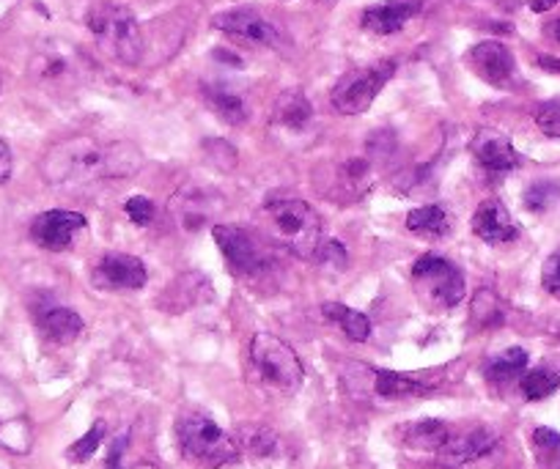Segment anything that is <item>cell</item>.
<instances>
[{
  "mask_svg": "<svg viewBox=\"0 0 560 469\" xmlns=\"http://www.w3.org/2000/svg\"><path fill=\"white\" fill-rule=\"evenodd\" d=\"M143 165L147 156L132 140L69 138L47 151L42 160V176L52 187H78L132 179Z\"/></svg>",
  "mask_w": 560,
  "mask_h": 469,
  "instance_id": "cell-1",
  "label": "cell"
},
{
  "mask_svg": "<svg viewBox=\"0 0 560 469\" xmlns=\"http://www.w3.org/2000/svg\"><path fill=\"white\" fill-rule=\"evenodd\" d=\"M264 220L275 239L300 258H316L327 242L319 212L289 192H275L264 201Z\"/></svg>",
  "mask_w": 560,
  "mask_h": 469,
  "instance_id": "cell-2",
  "label": "cell"
},
{
  "mask_svg": "<svg viewBox=\"0 0 560 469\" xmlns=\"http://www.w3.org/2000/svg\"><path fill=\"white\" fill-rule=\"evenodd\" d=\"M176 439H179L182 456L201 469H220L240 456L236 442L198 409H190L176 420Z\"/></svg>",
  "mask_w": 560,
  "mask_h": 469,
  "instance_id": "cell-3",
  "label": "cell"
},
{
  "mask_svg": "<svg viewBox=\"0 0 560 469\" xmlns=\"http://www.w3.org/2000/svg\"><path fill=\"white\" fill-rule=\"evenodd\" d=\"M89 28L100 50L107 52L113 61L135 67L143 58V34H140L138 20L127 7L100 3L89 12Z\"/></svg>",
  "mask_w": 560,
  "mask_h": 469,
  "instance_id": "cell-4",
  "label": "cell"
},
{
  "mask_svg": "<svg viewBox=\"0 0 560 469\" xmlns=\"http://www.w3.org/2000/svg\"><path fill=\"white\" fill-rule=\"evenodd\" d=\"M250 363L256 371L258 385L280 396H294L303 387L305 371L298 352L287 341L258 332L250 341Z\"/></svg>",
  "mask_w": 560,
  "mask_h": 469,
  "instance_id": "cell-5",
  "label": "cell"
},
{
  "mask_svg": "<svg viewBox=\"0 0 560 469\" xmlns=\"http://www.w3.org/2000/svg\"><path fill=\"white\" fill-rule=\"evenodd\" d=\"M412 283L420 300L434 310H451L465 300L467 280L456 263L443 256H423L412 263Z\"/></svg>",
  "mask_w": 560,
  "mask_h": 469,
  "instance_id": "cell-6",
  "label": "cell"
},
{
  "mask_svg": "<svg viewBox=\"0 0 560 469\" xmlns=\"http://www.w3.org/2000/svg\"><path fill=\"white\" fill-rule=\"evenodd\" d=\"M393 72H396V63L393 61H380L371 63V67L352 69L332 89V107L338 113H343V116H360V113H365L374 105V99L385 89L387 80L393 78Z\"/></svg>",
  "mask_w": 560,
  "mask_h": 469,
  "instance_id": "cell-7",
  "label": "cell"
},
{
  "mask_svg": "<svg viewBox=\"0 0 560 469\" xmlns=\"http://www.w3.org/2000/svg\"><path fill=\"white\" fill-rule=\"evenodd\" d=\"M34 423L23 392L0 376V447L14 456L34 450Z\"/></svg>",
  "mask_w": 560,
  "mask_h": 469,
  "instance_id": "cell-8",
  "label": "cell"
},
{
  "mask_svg": "<svg viewBox=\"0 0 560 469\" xmlns=\"http://www.w3.org/2000/svg\"><path fill=\"white\" fill-rule=\"evenodd\" d=\"M374 165L365 156H349V160H338V163L327 165L325 179L316 181V190L325 198L336 203L358 201L371 185H374Z\"/></svg>",
  "mask_w": 560,
  "mask_h": 469,
  "instance_id": "cell-9",
  "label": "cell"
},
{
  "mask_svg": "<svg viewBox=\"0 0 560 469\" xmlns=\"http://www.w3.org/2000/svg\"><path fill=\"white\" fill-rule=\"evenodd\" d=\"M212 234L234 274H240V278H256V274H261L267 269V253L253 239L250 231L236 228V225H214Z\"/></svg>",
  "mask_w": 560,
  "mask_h": 469,
  "instance_id": "cell-10",
  "label": "cell"
},
{
  "mask_svg": "<svg viewBox=\"0 0 560 469\" xmlns=\"http://www.w3.org/2000/svg\"><path fill=\"white\" fill-rule=\"evenodd\" d=\"M212 28L250 47H278L280 31L256 9H229L212 17Z\"/></svg>",
  "mask_w": 560,
  "mask_h": 469,
  "instance_id": "cell-11",
  "label": "cell"
},
{
  "mask_svg": "<svg viewBox=\"0 0 560 469\" xmlns=\"http://www.w3.org/2000/svg\"><path fill=\"white\" fill-rule=\"evenodd\" d=\"M91 280L100 291H138L147 285V263L129 253H105L96 261Z\"/></svg>",
  "mask_w": 560,
  "mask_h": 469,
  "instance_id": "cell-12",
  "label": "cell"
},
{
  "mask_svg": "<svg viewBox=\"0 0 560 469\" xmlns=\"http://www.w3.org/2000/svg\"><path fill=\"white\" fill-rule=\"evenodd\" d=\"M85 218L80 212H69V209H50L42 212L39 218L31 223V239L39 247L50 253H61L72 247L80 231H85Z\"/></svg>",
  "mask_w": 560,
  "mask_h": 469,
  "instance_id": "cell-13",
  "label": "cell"
},
{
  "mask_svg": "<svg viewBox=\"0 0 560 469\" xmlns=\"http://www.w3.org/2000/svg\"><path fill=\"white\" fill-rule=\"evenodd\" d=\"M467 61H470L472 72L494 89H509L516 78L514 52L503 42H481L467 52Z\"/></svg>",
  "mask_w": 560,
  "mask_h": 469,
  "instance_id": "cell-14",
  "label": "cell"
},
{
  "mask_svg": "<svg viewBox=\"0 0 560 469\" xmlns=\"http://www.w3.org/2000/svg\"><path fill=\"white\" fill-rule=\"evenodd\" d=\"M470 151L476 156V163L487 174H509V171H516L522 165V154L514 149L509 134L498 132V129H481V132H476Z\"/></svg>",
  "mask_w": 560,
  "mask_h": 469,
  "instance_id": "cell-15",
  "label": "cell"
},
{
  "mask_svg": "<svg viewBox=\"0 0 560 469\" xmlns=\"http://www.w3.org/2000/svg\"><path fill=\"white\" fill-rule=\"evenodd\" d=\"M420 12H423V0H385V3H376V7L365 9L360 25L369 34L390 36L398 34Z\"/></svg>",
  "mask_w": 560,
  "mask_h": 469,
  "instance_id": "cell-16",
  "label": "cell"
},
{
  "mask_svg": "<svg viewBox=\"0 0 560 469\" xmlns=\"http://www.w3.org/2000/svg\"><path fill=\"white\" fill-rule=\"evenodd\" d=\"M494 445H498V434H494L492 429H487V425H478V429L462 431V434H454V431H451V439L445 442V447L438 456L443 458V464H448V467H462V464L478 461V458H483L487 453H492Z\"/></svg>",
  "mask_w": 560,
  "mask_h": 469,
  "instance_id": "cell-17",
  "label": "cell"
},
{
  "mask_svg": "<svg viewBox=\"0 0 560 469\" xmlns=\"http://www.w3.org/2000/svg\"><path fill=\"white\" fill-rule=\"evenodd\" d=\"M472 234L487 245H505L520 236V225L514 223L503 201H483L472 214Z\"/></svg>",
  "mask_w": 560,
  "mask_h": 469,
  "instance_id": "cell-18",
  "label": "cell"
},
{
  "mask_svg": "<svg viewBox=\"0 0 560 469\" xmlns=\"http://www.w3.org/2000/svg\"><path fill=\"white\" fill-rule=\"evenodd\" d=\"M36 321H39V330L50 338L52 343H72L78 341L80 332H83V319L72 307L63 305H50L42 307L36 313Z\"/></svg>",
  "mask_w": 560,
  "mask_h": 469,
  "instance_id": "cell-19",
  "label": "cell"
},
{
  "mask_svg": "<svg viewBox=\"0 0 560 469\" xmlns=\"http://www.w3.org/2000/svg\"><path fill=\"white\" fill-rule=\"evenodd\" d=\"M451 439V429L443 420H418V423L407 425L401 431V442L412 450H427V453H440L445 447V442Z\"/></svg>",
  "mask_w": 560,
  "mask_h": 469,
  "instance_id": "cell-20",
  "label": "cell"
},
{
  "mask_svg": "<svg viewBox=\"0 0 560 469\" xmlns=\"http://www.w3.org/2000/svg\"><path fill=\"white\" fill-rule=\"evenodd\" d=\"M203 99H207V105L212 107L225 124H234L236 127V124L247 121L245 99H242V94H236L234 89H229V85H203Z\"/></svg>",
  "mask_w": 560,
  "mask_h": 469,
  "instance_id": "cell-21",
  "label": "cell"
},
{
  "mask_svg": "<svg viewBox=\"0 0 560 469\" xmlns=\"http://www.w3.org/2000/svg\"><path fill=\"white\" fill-rule=\"evenodd\" d=\"M560 387V357L544 360L533 371L522 376V392L527 401H541V398L552 396Z\"/></svg>",
  "mask_w": 560,
  "mask_h": 469,
  "instance_id": "cell-22",
  "label": "cell"
},
{
  "mask_svg": "<svg viewBox=\"0 0 560 469\" xmlns=\"http://www.w3.org/2000/svg\"><path fill=\"white\" fill-rule=\"evenodd\" d=\"M407 228L423 239H443L451 231V218L440 203H429L407 214Z\"/></svg>",
  "mask_w": 560,
  "mask_h": 469,
  "instance_id": "cell-23",
  "label": "cell"
},
{
  "mask_svg": "<svg viewBox=\"0 0 560 469\" xmlns=\"http://www.w3.org/2000/svg\"><path fill=\"white\" fill-rule=\"evenodd\" d=\"M322 313H325L332 325L341 327V332L347 338H352V341H358V343L369 341L371 321L365 313L354 310V307H347V305H338V302H327V305L322 307Z\"/></svg>",
  "mask_w": 560,
  "mask_h": 469,
  "instance_id": "cell-24",
  "label": "cell"
},
{
  "mask_svg": "<svg viewBox=\"0 0 560 469\" xmlns=\"http://www.w3.org/2000/svg\"><path fill=\"white\" fill-rule=\"evenodd\" d=\"M314 110H311V102L305 99L300 91H289L278 99L275 105V124L280 127H289V129H303L305 124L311 121Z\"/></svg>",
  "mask_w": 560,
  "mask_h": 469,
  "instance_id": "cell-25",
  "label": "cell"
},
{
  "mask_svg": "<svg viewBox=\"0 0 560 469\" xmlns=\"http://www.w3.org/2000/svg\"><path fill=\"white\" fill-rule=\"evenodd\" d=\"M432 390V385H427L423 379H415V376L396 374V371H376V392L385 398H401V396H423V392Z\"/></svg>",
  "mask_w": 560,
  "mask_h": 469,
  "instance_id": "cell-26",
  "label": "cell"
},
{
  "mask_svg": "<svg viewBox=\"0 0 560 469\" xmlns=\"http://www.w3.org/2000/svg\"><path fill=\"white\" fill-rule=\"evenodd\" d=\"M527 368V352L525 349L514 347V349H505L503 354L492 360L487 365V379L494 382V385H505V382L516 379V376L525 374Z\"/></svg>",
  "mask_w": 560,
  "mask_h": 469,
  "instance_id": "cell-27",
  "label": "cell"
},
{
  "mask_svg": "<svg viewBox=\"0 0 560 469\" xmlns=\"http://www.w3.org/2000/svg\"><path fill=\"white\" fill-rule=\"evenodd\" d=\"M538 469H560V434L552 429H536L530 436Z\"/></svg>",
  "mask_w": 560,
  "mask_h": 469,
  "instance_id": "cell-28",
  "label": "cell"
},
{
  "mask_svg": "<svg viewBox=\"0 0 560 469\" xmlns=\"http://www.w3.org/2000/svg\"><path fill=\"white\" fill-rule=\"evenodd\" d=\"M102 442H105V423H94V425H91L89 434L83 436V439H78L72 447H69L67 456L72 458V461H78V464L89 461V458L94 456L96 450H100Z\"/></svg>",
  "mask_w": 560,
  "mask_h": 469,
  "instance_id": "cell-29",
  "label": "cell"
},
{
  "mask_svg": "<svg viewBox=\"0 0 560 469\" xmlns=\"http://www.w3.org/2000/svg\"><path fill=\"white\" fill-rule=\"evenodd\" d=\"M536 127L541 129L547 138H560V96H555V99H547L544 105H538Z\"/></svg>",
  "mask_w": 560,
  "mask_h": 469,
  "instance_id": "cell-30",
  "label": "cell"
},
{
  "mask_svg": "<svg viewBox=\"0 0 560 469\" xmlns=\"http://www.w3.org/2000/svg\"><path fill=\"white\" fill-rule=\"evenodd\" d=\"M555 198H558V187L549 185V181H538V185H533L530 190L525 192L527 209H533V212H544V209H549L555 203Z\"/></svg>",
  "mask_w": 560,
  "mask_h": 469,
  "instance_id": "cell-31",
  "label": "cell"
},
{
  "mask_svg": "<svg viewBox=\"0 0 560 469\" xmlns=\"http://www.w3.org/2000/svg\"><path fill=\"white\" fill-rule=\"evenodd\" d=\"M124 212H127V218L135 225H149L154 220V201H149L143 196H132L124 203Z\"/></svg>",
  "mask_w": 560,
  "mask_h": 469,
  "instance_id": "cell-32",
  "label": "cell"
},
{
  "mask_svg": "<svg viewBox=\"0 0 560 469\" xmlns=\"http://www.w3.org/2000/svg\"><path fill=\"white\" fill-rule=\"evenodd\" d=\"M541 283H544V289L555 296V300H560V247L547 258V261H544Z\"/></svg>",
  "mask_w": 560,
  "mask_h": 469,
  "instance_id": "cell-33",
  "label": "cell"
},
{
  "mask_svg": "<svg viewBox=\"0 0 560 469\" xmlns=\"http://www.w3.org/2000/svg\"><path fill=\"white\" fill-rule=\"evenodd\" d=\"M245 445L250 447L253 456H264V453H269V450H275V447H278V439H275V434H269V431L258 429V431H253L250 436H247Z\"/></svg>",
  "mask_w": 560,
  "mask_h": 469,
  "instance_id": "cell-34",
  "label": "cell"
},
{
  "mask_svg": "<svg viewBox=\"0 0 560 469\" xmlns=\"http://www.w3.org/2000/svg\"><path fill=\"white\" fill-rule=\"evenodd\" d=\"M14 160H12V149L7 145V140L0 138V185H7L9 176H12Z\"/></svg>",
  "mask_w": 560,
  "mask_h": 469,
  "instance_id": "cell-35",
  "label": "cell"
},
{
  "mask_svg": "<svg viewBox=\"0 0 560 469\" xmlns=\"http://www.w3.org/2000/svg\"><path fill=\"white\" fill-rule=\"evenodd\" d=\"M555 3H558V0H530V9H533V12L541 14V12H549Z\"/></svg>",
  "mask_w": 560,
  "mask_h": 469,
  "instance_id": "cell-36",
  "label": "cell"
},
{
  "mask_svg": "<svg viewBox=\"0 0 560 469\" xmlns=\"http://www.w3.org/2000/svg\"><path fill=\"white\" fill-rule=\"evenodd\" d=\"M538 63H541L544 69H549V72H560V61H558V58L541 56V58H538Z\"/></svg>",
  "mask_w": 560,
  "mask_h": 469,
  "instance_id": "cell-37",
  "label": "cell"
},
{
  "mask_svg": "<svg viewBox=\"0 0 560 469\" xmlns=\"http://www.w3.org/2000/svg\"><path fill=\"white\" fill-rule=\"evenodd\" d=\"M547 34L552 36V39L558 42V45H560V20H555V23H549V25H547Z\"/></svg>",
  "mask_w": 560,
  "mask_h": 469,
  "instance_id": "cell-38",
  "label": "cell"
},
{
  "mask_svg": "<svg viewBox=\"0 0 560 469\" xmlns=\"http://www.w3.org/2000/svg\"><path fill=\"white\" fill-rule=\"evenodd\" d=\"M127 469H160L158 464H149V461H140V464H132V467H127Z\"/></svg>",
  "mask_w": 560,
  "mask_h": 469,
  "instance_id": "cell-39",
  "label": "cell"
}]
</instances>
